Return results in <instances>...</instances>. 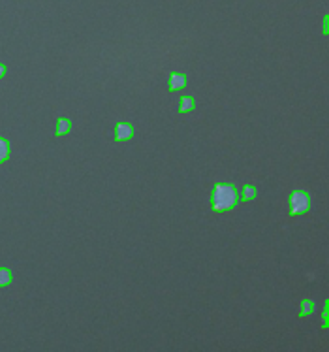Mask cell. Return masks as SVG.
<instances>
[{
	"label": "cell",
	"instance_id": "cell-2",
	"mask_svg": "<svg viewBox=\"0 0 329 352\" xmlns=\"http://www.w3.org/2000/svg\"><path fill=\"white\" fill-rule=\"evenodd\" d=\"M311 209V194L307 190H294L290 194V215H305Z\"/></svg>",
	"mask_w": 329,
	"mask_h": 352
},
{
	"label": "cell",
	"instance_id": "cell-8",
	"mask_svg": "<svg viewBox=\"0 0 329 352\" xmlns=\"http://www.w3.org/2000/svg\"><path fill=\"white\" fill-rule=\"evenodd\" d=\"M258 196V189L254 185H245L243 187V202H250V200H254Z\"/></svg>",
	"mask_w": 329,
	"mask_h": 352
},
{
	"label": "cell",
	"instance_id": "cell-1",
	"mask_svg": "<svg viewBox=\"0 0 329 352\" xmlns=\"http://www.w3.org/2000/svg\"><path fill=\"white\" fill-rule=\"evenodd\" d=\"M239 192L233 187L232 183H217L213 187V194H211V207L217 213H224V211H232L235 205L239 204Z\"/></svg>",
	"mask_w": 329,
	"mask_h": 352
},
{
	"label": "cell",
	"instance_id": "cell-5",
	"mask_svg": "<svg viewBox=\"0 0 329 352\" xmlns=\"http://www.w3.org/2000/svg\"><path fill=\"white\" fill-rule=\"evenodd\" d=\"M316 311V303L313 300H301L299 302V317H311L313 313Z\"/></svg>",
	"mask_w": 329,
	"mask_h": 352
},
{
	"label": "cell",
	"instance_id": "cell-3",
	"mask_svg": "<svg viewBox=\"0 0 329 352\" xmlns=\"http://www.w3.org/2000/svg\"><path fill=\"white\" fill-rule=\"evenodd\" d=\"M132 136H134V124L126 123V121L117 123V126H115V139L117 141H128Z\"/></svg>",
	"mask_w": 329,
	"mask_h": 352
},
{
	"label": "cell",
	"instance_id": "cell-6",
	"mask_svg": "<svg viewBox=\"0 0 329 352\" xmlns=\"http://www.w3.org/2000/svg\"><path fill=\"white\" fill-rule=\"evenodd\" d=\"M72 130V121L68 119V117H60L58 121H56V136H66L68 132Z\"/></svg>",
	"mask_w": 329,
	"mask_h": 352
},
{
	"label": "cell",
	"instance_id": "cell-4",
	"mask_svg": "<svg viewBox=\"0 0 329 352\" xmlns=\"http://www.w3.org/2000/svg\"><path fill=\"white\" fill-rule=\"evenodd\" d=\"M186 87V75L181 74V72H171L168 79V89L169 92H175V90H181Z\"/></svg>",
	"mask_w": 329,
	"mask_h": 352
},
{
	"label": "cell",
	"instance_id": "cell-7",
	"mask_svg": "<svg viewBox=\"0 0 329 352\" xmlns=\"http://www.w3.org/2000/svg\"><path fill=\"white\" fill-rule=\"evenodd\" d=\"M194 106H196V100L192 96H183L179 100V111L181 113H186V111H192Z\"/></svg>",
	"mask_w": 329,
	"mask_h": 352
},
{
	"label": "cell",
	"instance_id": "cell-10",
	"mask_svg": "<svg viewBox=\"0 0 329 352\" xmlns=\"http://www.w3.org/2000/svg\"><path fill=\"white\" fill-rule=\"evenodd\" d=\"M9 158V141L6 138H0V164Z\"/></svg>",
	"mask_w": 329,
	"mask_h": 352
},
{
	"label": "cell",
	"instance_id": "cell-9",
	"mask_svg": "<svg viewBox=\"0 0 329 352\" xmlns=\"http://www.w3.org/2000/svg\"><path fill=\"white\" fill-rule=\"evenodd\" d=\"M11 281H13V273L8 268H0V288L8 287Z\"/></svg>",
	"mask_w": 329,
	"mask_h": 352
},
{
	"label": "cell",
	"instance_id": "cell-11",
	"mask_svg": "<svg viewBox=\"0 0 329 352\" xmlns=\"http://www.w3.org/2000/svg\"><path fill=\"white\" fill-rule=\"evenodd\" d=\"M6 72H8V68H6V64H2V62H0V79H2L4 75H6Z\"/></svg>",
	"mask_w": 329,
	"mask_h": 352
}]
</instances>
